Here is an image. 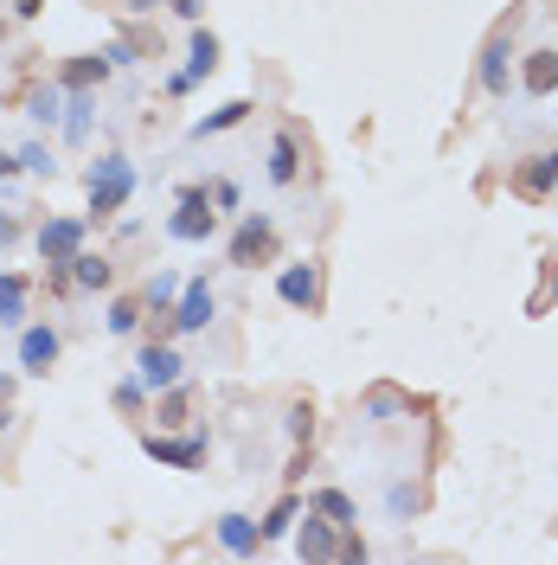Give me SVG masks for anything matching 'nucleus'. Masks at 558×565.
<instances>
[{
	"label": "nucleus",
	"mask_w": 558,
	"mask_h": 565,
	"mask_svg": "<svg viewBox=\"0 0 558 565\" xmlns=\"http://www.w3.org/2000/svg\"><path fill=\"white\" fill-rule=\"evenodd\" d=\"M129 193H136V167H129L123 154H103V167L90 174V218L123 212L129 206Z\"/></svg>",
	"instance_id": "f257e3e1"
},
{
	"label": "nucleus",
	"mask_w": 558,
	"mask_h": 565,
	"mask_svg": "<svg viewBox=\"0 0 558 565\" xmlns=\"http://www.w3.org/2000/svg\"><path fill=\"white\" fill-rule=\"evenodd\" d=\"M277 258V225L264 218V212H251L238 231H231V264L238 271H257V264H270Z\"/></svg>",
	"instance_id": "f03ea898"
},
{
	"label": "nucleus",
	"mask_w": 558,
	"mask_h": 565,
	"mask_svg": "<svg viewBox=\"0 0 558 565\" xmlns=\"http://www.w3.org/2000/svg\"><path fill=\"white\" fill-rule=\"evenodd\" d=\"M212 225H218V212H212V200L200 193V187H187L180 193V206H174V218H167V231L180 238V244H206Z\"/></svg>",
	"instance_id": "7ed1b4c3"
},
{
	"label": "nucleus",
	"mask_w": 558,
	"mask_h": 565,
	"mask_svg": "<svg viewBox=\"0 0 558 565\" xmlns=\"http://www.w3.org/2000/svg\"><path fill=\"white\" fill-rule=\"evenodd\" d=\"M187 379V360L174 348H161V341H148L141 348V386H154V392H167V386H180Z\"/></svg>",
	"instance_id": "20e7f679"
},
{
	"label": "nucleus",
	"mask_w": 558,
	"mask_h": 565,
	"mask_svg": "<svg viewBox=\"0 0 558 565\" xmlns=\"http://www.w3.org/2000/svg\"><path fill=\"white\" fill-rule=\"evenodd\" d=\"M295 553L302 560H341V533H334V520H315V507H308V520L295 527Z\"/></svg>",
	"instance_id": "39448f33"
},
{
	"label": "nucleus",
	"mask_w": 558,
	"mask_h": 565,
	"mask_svg": "<svg viewBox=\"0 0 558 565\" xmlns=\"http://www.w3.org/2000/svg\"><path fill=\"white\" fill-rule=\"evenodd\" d=\"M39 251H46V264H71L84 251V225L77 218H46L39 225Z\"/></svg>",
	"instance_id": "423d86ee"
},
{
	"label": "nucleus",
	"mask_w": 558,
	"mask_h": 565,
	"mask_svg": "<svg viewBox=\"0 0 558 565\" xmlns=\"http://www.w3.org/2000/svg\"><path fill=\"white\" fill-rule=\"evenodd\" d=\"M277 296L289 309H321V271L315 264H289L277 277Z\"/></svg>",
	"instance_id": "0eeeda50"
},
{
	"label": "nucleus",
	"mask_w": 558,
	"mask_h": 565,
	"mask_svg": "<svg viewBox=\"0 0 558 565\" xmlns=\"http://www.w3.org/2000/svg\"><path fill=\"white\" fill-rule=\"evenodd\" d=\"M482 90H489V97H507V90H513V46H507V33H494L489 52H482Z\"/></svg>",
	"instance_id": "6e6552de"
},
{
	"label": "nucleus",
	"mask_w": 558,
	"mask_h": 565,
	"mask_svg": "<svg viewBox=\"0 0 558 565\" xmlns=\"http://www.w3.org/2000/svg\"><path fill=\"white\" fill-rule=\"evenodd\" d=\"M553 180H558V148H553V154H533V161L513 174V193H520V200H546Z\"/></svg>",
	"instance_id": "1a4fd4ad"
},
{
	"label": "nucleus",
	"mask_w": 558,
	"mask_h": 565,
	"mask_svg": "<svg viewBox=\"0 0 558 565\" xmlns=\"http://www.w3.org/2000/svg\"><path fill=\"white\" fill-rule=\"evenodd\" d=\"M148 456L154 463H174V469H200L206 463V437H148Z\"/></svg>",
	"instance_id": "9d476101"
},
{
	"label": "nucleus",
	"mask_w": 558,
	"mask_h": 565,
	"mask_svg": "<svg viewBox=\"0 0 558 565\" xmlns=\"http://www.w3.org/2000/svg\"><path fill=\"white\" fill-rule=\"evenodd\" d=\"M20 366H26V373H52V366H59V335H52V328H26V335H20Z\"/></svg>",
	"instance_id": "9b49d317"
},
{
	"label": "nucleus",
	"mask_w": 558,
	"mask_h": 565,
	"mask_svg": "<svg viewBox=\"0 0 558 565\" xmlns=\"http://www.w3.org/2000/svg\"><path fill=\"white\" fill-rule=\"evenodd\" d=\"M218 540H225L238 560H251V553L264 547V527H257L251 514H225V520H218Z\"/></svg>",
	"instance_id": "f8f14e48"
},
{
	"label": "nucleus",
	"mask_w": 558,
	"mask_h": 565,
	"mask_svg": "<svg viewBox=\"0 0 558 565\" xmlns=\"http://www.w3.org/2000/svg\"><path fill=\"white\" fill-rule=\"evenodd\" d=\"M206 322H212V289L206 282H187V296H180V309H174V328L193 335V328H206Z\"/></svg>",
	"instance_id": "ddd939ff"
},
{
	"label": "nucleus",
	"mask_w": 558,
	"mask_h": 565,
	"mask_svg": "<svg viewBox=\"0 0 558 565\" xmlns=\"http://www.w3.org/2000/svg\"><path fill=\"white\" fill-rule=\"evenodd\" d=\"M295 174H302V148H295V129H282V136L270 141V180H277V187H289Z\"/></svg>",
	"instance_id": "4468645a"
},
{
	"label": "nucleus",
	"mask_w": 558,
	"mask_h": 565,
	"mask_svg": "<svg viewBox=\"0 0 558 565\" xmlns=\"http://www.w3.org/2000/svg\"><path fill=\"white\" fill-rule=\"evenodd\" d=\"M527 97H553L558 90V52H527Z\"/></svg>",
	"instance_id": "2eb2a0df"
},
{
	"label": "nucleus",
	"mask_w": 558,
	"mask_h": 565,
	"mask_svg": "<svg viewBox=\"0 0 558 565\" xmlns=\"http://www.w3.org/2000/svg\"><path fill=\"white\" fill-rule=\"evenodd\" d=\"M103 77H110V59H103V52L71 59V65H65V90H90V84H103Z\"/></svg>",
	"instance_id": "dca6fc26"
},
{
	"label": "nucleus",
	"mask_w": 558,
	"mask_h": 565,
	"mask_svg": "<svg viewBox=\"0 0 558 565\" xmlns=\"http://www.w3.org/2000/svg\"><path fill=\"white\" fill-rule=\"evenodd\" d=\"M244 116H251V103H244V97H238V103H225V110H212L206 123H193V141L218 136V129H238V123H244Z\"/></svg>",
	"instance_id": "f3484780"
},
{
	"label": "nucleus",
	"mask_w": 558,
	"mask_h": 565,
	"mask_svg": "<svg viewBox=\"0 0 558 565\" xmlns=\"http://www.w3.org/2000/svg\"><path fill=\"white\" fill-rule=\"evenodd\" d=\"M308 507H315V514H328L334 527H353V520H359V514H353V501H347L341 489H321V494H308Z\"/></svg>",
	"instance_id": "a211bd4d"
},
{
	"label": "nucleus",
	"mask_w": 558,
	"mask_h": 565,
	"mask_svg": "<svg viewBox=\"0 0 558 565\" xmlns=\"http://www.w3.org/2000/svg\"><path fill=\"white\" fill-rule=\"evenodd\" d=\"M218 71V39H212L206 26L193 33V59H187V77H212Z\"/></svg>",
	"instance_id": "6ab92c4d"
},
{
	"label": "nucleus",
	"mask_w": 558,
	"mask_h": 565,
	"mask_svg": "<svg viewBox=\"0 0 558 565\" xmlns=\"http://www.w3.org/2000/svg\"><path fill=\"white\" fill-rule=\"evenodd\" d=\"M71 282H84V289H103V282H110V264H103L97 251H77V258H71Z\"/></svg>",
	"instance_id": "aec40b11"
},
{
	"label": "nucleus",
	"mask_w": 558,
	"mask_h": 565,
	"mask_svg": "<svg viewBox=\"0 0 558 565\" xmlns=\"http://www.w3.org/2000/svg\"><path fill=\"white\" fill-rule=\"evenodd\" d=\"M26 315V277H0V322L13 328Z\"/></svg>",
	"instance_id": "412c9836"
},
{
	"label": "nucleus",
	"mask_w": 558,
	"mask_h": 565,
	"mask_svg": "<svg viewBox=\"0 0 558 565\" xmlns=\"http://www.w3.org/2000/svg\"><path fill=\"white\" fill-rule=\"evenodd\" d=\"M295 514H302V501H295V494H282L277 507H270V520H257V527H264V540L289 533V527H295Z\"/></svg>",
	"instance_id": "4be33fe9"
},
{
	"label": "nucleus",
	"mask_w": 558,
	"mask_h": 565,
	"mask_svg": "<svg viewBox=\"0 0 558 565\" xmlns=\"http://www.w3.org/2000/svg\"><path fill=\"white\" fill-rule=\"evenodd\" d=\"M136 322H141V302L136 296H123V302L110 309V335H136Z\"/></svg>",
	"instance_id": "5701e85b"
},
{
	"label": "nucleus",
	"mask_w": 558,
	"mask_h": 565,
	"mask_svg": "<svg viewBox=\"0 0 558 565\" xmlns=\"http://www.w3.org/2000/svg\"><path fill=\"white\" fill-rule=\"evenodd\" d=\"M65 136L71 141L90 136V97H84V90H77V103H71V116H65Z\"/></svg>",
	"instance_id": "b1692460"
},
{
	"label": "nucleus",
	"mask_w": 558,
	"mask_h": 565,
	"mask_svg": "<svg viewBox=\"0 0 558 565\" xmlns=\"http://www.w3.org/2000/svg\"><path fill=\"white\" fill-rule=\"evenodd\" d=\"M154 424H187V392H180V386H167V399H161Z\"/></svg>",
	"instance_id": "393cba45"
},
{
	"label": "nucleus",
	"mask_w": 558,
	"mask_h": 565,
	"mask_svg": "<svg viewBox=\"0 0 558 565\" xmlns=\"http://www.w3.org/2000/svg\"><path fill=\"white\" fill-rule=\"evenodd\" d=\"M33 123H59V90L46 84V90H33V110H26Z\"/></svg>",
	"instance_id": "a878e982"
},
{
	"label": "nucleus",
	"mask_w": 558,
	"mask_h": 565,
	"mask_svg": "<svg viewBox=\"0 0 558 565\" xmlns=\"http://www.w3.org/2000/svg\"><path fill=\"white\" fill-rule=\"evenodd\" d=\"M20 167H33V174H52V154H46V141H26V148H20Z\"/></svg>",
	"instance_id": "bb28decb"
},
{
	"label": "nucleus",
	"mask_w": 558,
	"mask_h": 565,
	"mask_svg": "<svg viewBox=\"0 0 558 565\" xmlns=\"http://www.w3.org/2000/svg\"><path fill=\"white\" fill-rule=\"evenodd\" d=\"M289 430H295V443H308V430H315V412H308V405H295V412H289Z\"/></svg>",
	"instance_id": "cd10ccee"
},
{
	"label": "nucleus",
	"mask_w": 558,
	"mask_h": 565,
	"mask_svg": "<svg viewBox=\"0 0 558 565\" xmlns=\"http://www.w3.org/2000/svg\"><path fill=\"white\" fill-rule=\"evenodd\" d=\"M116 405H123V412H141V379H129V386H116Z\"/></svg>",
	"instance_id": "c85d7f7f"
},
{
	"label": "nucleus",
	"mask_w": 558,
	"mask_h": 565,
	"mask_svg": "<svg viewBox=\"0 0 558 565\" xmlns=\"http://www.w3.org/2000/svg\"><path fill=\"white\" fill-rule=\"evenodd\" d=\"M212 206L231 212V206H238V187H231V180H218V187H212Z\"/></svg>",
	"instance_id": "c756f323"
},
{
	"label": "nucleus",
	"mask_w": 558,
	"mask_h": 565,
	"mask_svg": "<svg viewBox=\"0 0 558 565\" xmlns=\"http://www.w3.org/2000/svg\"><path fill=\"white\" fill-rule=\"evenodd\" d=\"M167 296H174V277H154V282H148V302H154V309H161Z\"/></svg>",
	"instance_id": "7c9ffc66"
},
{
	"label": "nucleus",
	"mask_w": 558,
	"mask_h": 565,
	"mask_svg": "<svg viewBox=\"0 0 558 565\" xmlns=\"http://www.w3.org/2000/svg\"><path fill=\"white\" fill-rule=\"evenodd\" d=\"M546 302H558V264H553V282H546V296H540V302H533V315H540V309H546Z\"/></svg>",
	"instance_id": "2f4dec72"
},
{
	"label": "nucleus",
	"mask_w": 558,
	"mask_h": 565,
	"mask_svg": "<svg viewBox=\"0 0 558 565\" xmlns=\"http://www.w3.org/2000/svg\"><path fill=\"white\" fill-rule=\"evenodd\" d=\"M20 174V154H0V180H13Z\"/></svg>",
	"instance_id": "473e14b6"
},
{
	"label": "nucleus",
	"mask_w": 558,
	"mask_h": 565,
	"mask_svg": "<svg viewBox=\"0 0 558 565\" xmlns=\"http://www.w3.org/2000/svg\"><path fill=\"white\" fill-rule=\"evenodd\" d=\"M0 405H13V373H0Z\"/></svg>",
	"instance_id": "72a5a7b5"
},
{
	"label": "nucleus",
	"mask_w": 558,
	"mask_h": 565,
	"mask_svg": "<svg viewBox=\"0 0 558 565\" xmlns=\"http://www.w3.org/2000/svg\"><path fill=\"white\" fill-rule=\"evenodd\" d=\"M7 238H13V218H7V212H0V244H7Z\"/></svg>",
	"instance_id": "f704fd0d"
},
{
	"label": "nucleus",
	"mask_w": 558,
	"mask_h": 565,
	"mask_svg": "<svg viewBox=\"0 0 558 565\" xmlns=\"http://www.w3.org/2000/svg\"><path fill=\"white\" fill-rule=\"evenodd\" d=\"M123 7H136V13H141V7H154V0H123Z\"/></svg>",
	"instance_id": "c9c22d12"
},
{
	"label": "nucleus",
	"mask_w": 558,
	"mask_h": 565,
	"mask_svg": "<svg viewBox=\"0 0 558 565\" xmlns=\"http://www.w3.org/2000/svg\"><path fill=\"white\" fill-rule=\"evenodd\" d=\"M0 430H7V405H0Z\"/></svg>",
	"instance_id": "e433bc0d"
},
{
	"label": "nucleus",
	"mask_w": 558,
	"mask_h": 565,
	"mask_svg": "<svg viewBox=\"0 0 558 565\" xmlns=\"http://www.w3.org/2000/svg\"><path fill=\"white\" fill-rule=\"evenodd\" d=\"M553 193H558V180H553Z\"/></svg>",
	"instance_id": "4c0bfd02"
}]
</instances>
